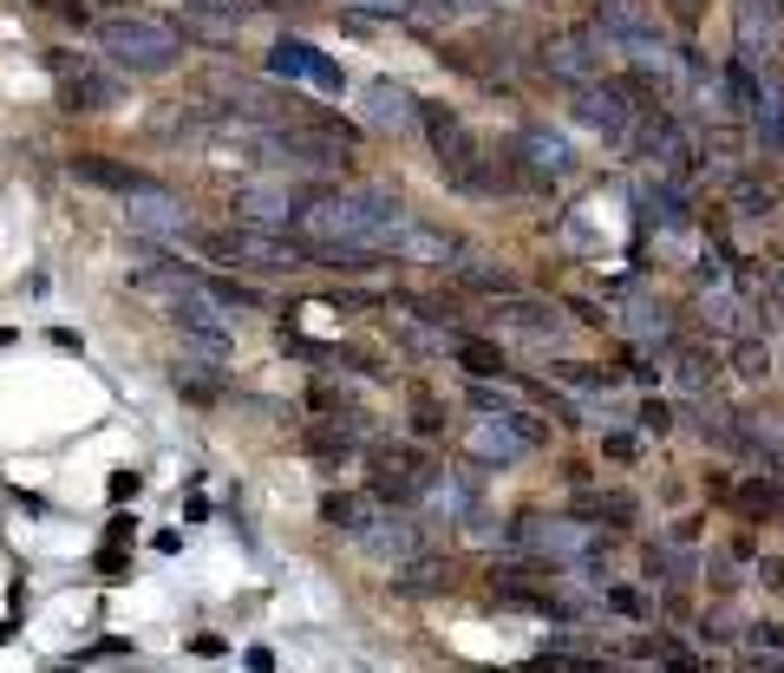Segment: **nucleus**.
<instances>
[{
	"label": "nucleus",
	"instance_id": "11",
	"mask_svg": "<svg viewBox=\"0 0 784 673\" xmlns=\"http://www.w3.org/2000/svg\"><path fill=\"white\" fill-rule=\"evenodd\" d=\"M164 20L183 33V46H216V52H229V46L242 39V13H236V7H216V0H177Z\"/></svg>",
	"mask_w": 784,
	"mask_h": 673
},
{
	"label": "nucleus",
	"instance_id": "34",
	"mask_svg": "<svg viewBox=\"0 0 784 673\" xmlns=\"http://www.w3.org/2000/svg\"><path fill=\"white\" fill-rule=\"evenodd\" d=\"M746 635H752V648H765V654H784V622H752Z\"/></svg>",
	"mask_w": 784,
	"mask_h": 673
},
{
	"label": "nucleus",
	"instance_id": "24",
	"mask_svg": "<svg viewBox=\"0 0 784 673\" xmlns=\"http://www.w3.org/2000/svg\"><path fill=\"white\" fill-rule=\"evenodd\" d=\"M550 380H556V386H569V393H615V386H622V373L589 366V360H556V366H550Z\"/></svg>",
	"mask_w": 784,
	"mask_h": 673
},
{
	"label": "nucleus",
	"instance_id": "8",
	"mask_svg": "<svg viewBox=\"0 0 784 673\" xmlns=\"http://www.w3.org/2000/svg\"><path fill=\"white\" fill-rule=\"evenodd\" d=\"M491 321L517 340V347H536V353H563V340H569V321H563V301H550V295H497V308H491Z\"/></svg>",
	"mask_w": 784,
	"mask_h": 673
},
{
	"label": "nucleus",
	"instance_id": "18",
	"mask_svg": "<svg viewBox=\"0 0 784 673\" xmlns=\"http://www.w3.org/2000/svg\"><path fill=\"white\" fill-rule=\"evenodd\" d=\"M72 177H79V183H98V190H111V196H137V190L157 183V177H144V170H131V164H118V157H98V151L72 157Z\"/></svg>",
	"mask_w": 784,
	"mask_h": 673
},
{
	"label": "nucleus",
	"instance_id": "23",
	"mask_svg": "<svg viewBox=\"0 0 784 673\" xmlns=\"http://www.w3.org/2000/svg\"><path fill=\"white\" fill-rule=\"evenodd\" d=\"M451 360H458L471 380H504V373H510L504 347H497V340H478V334H458V340H451Z\"/></svg>",
	"mask_w": 784,
	"mask_h": 673
},
{
	"label": "nucleus",
	"instance_id": "9",
	"mask_svg": "<svg viewBox=\"0 0 784 673\" xmlns=\"http://www.w3.org/2000/svg\"><path fill=\"white\" fill-rule=\"evenodd\" d=\"M301 196H307V183H294L288 170H281V177H255V183H236L229 216L249 223V229H294Z\"/></svg>",
	"mask_w": 784,
	"mask_h": 673
},
{
	"label": "nucleus",
	"instance_id": "10",
	"mask_svg": "<svg viewBox=\"0 0 784 673\" xmlns=\"http://www.w3.org/2000/svg\"><path fill=\"white\" fill-rule=\"evenodd\" d=\"M602 39L589 33V26H563V33H550L543 46H536V72L543 79H556V85H589V79H602Z\"/></svg>",
	"mask_w": 784,
	"mask_h": 673
},
{
	"label": "nucleus",
	"instance_id": "4",
	"mask_svg": "<svg viewBox=\"0 0 784 673\" xmlns=\"http://www.w3.org/2000/svg\"><path fill=\"white\" fill-rule=\"evenodd\" d=\"M628 151H635L654 177H667V183H693V177H700V137H693V124H687L680 111H667V105H648V111L635 118Z\"/></svg>",
	"mask_w": 784,
	"mask_h": 673
},
{
	"label": "nucleus",
	"instance_id": "12",
	"mask_svg": "<svg viewBox=\"0 0 784 673\" xmlns=\"http://www.w3.org/2000/svg\"><path fill=\"white\" fill-rule=\"evenodd\" d=\"M268 79H301L314 92H347V72L321 46H307V39H275L268 46Z\"/></svg>",
	"mask_w": 784,
	"mask_h": 673
},
{
	"label": "nucleus",
	"instance_id": "15",
	"mask_svg": "<svg viewBox=\"0 0 784 673\" xmlns=\"http://www.w3.org/2000/svg\"><path fill=\"white\" fill-rule=\"evenodd\" d=\"M733 33L739 52H759V65H772L784 39V0H733Z\"/></svg>",
	"mask_w": 784,
	"mask_h": 673
},
{
	"label": "nucleus",
	"instance_id": "26",
	"mask_svg": "<svg viewBox=\"0 0 784 673\" xmlns=\"http://www.w3.org/2000/svg\"><path fill=\"white\" fill-rule=\"evenodd\" d=\"M726 497H733V504H739L746 517H759V524H765V517H779V510H784L779 478H765V471H759V478H746V484H739V491H726Z\"/></svg>",
	"mask_w": 784,
	"mask_h": 673
},
{
	"label": "nucleus",
	"instance_id": "20",
	"mask_svg": "<svg viewBox=\"0 0 784 673\" xmlns=\"http://www.w3.org/2000/svg\"><path fill=\"white\" fill-rule=\"evenodd\" d=\"M622 321H628V334H635L641 347H654V353H667V347L680 340V327H674V308H661V301H648V295H635Z\"/></svg>",
	"mask_w": 784,
	"mask_h": 673
},
{
	"label": "nucleus",
	"instance_id": "28",
	"mask_svg": "<svg viewBox=\"0 0 784 673\" xmlns=\"http://www.w3.org/2000/svg\"><path fill=\"white\" fill-rule=\"evenodd\" d=\"M177 393H183L190 406H216L229 386L216 380V360H203V366H177Z\"/></svg>",
	"mask_w": 784,
	"mask_h": 673
},
{
	"label": "nucleus",
	"instance_id": "39",
	"mask_svg": "<svg viewBox=\"0 0 784 673\" xmlns=\"http://www.w3.org/2000/svg\"><path fill=\"white\" fill-rule=\"evenodd\" d=\"M124 569H131V556H124V550H111V543H105V550H98V576H124Z\"/></svg>",
	"mask_w": 784,
	"mask_h": 673
},
{
	"label": "nucleus",
	"instance_id": "22",
	"mask_svg": "<svg viewBox=\"0 0 784 673\" xmlns=\"http://www.w3.org/2000/svg\"><path fill=\"white\" fill-rule=\"evenodd\" d=\"M491 602H497V609H510V615H543V622H576V602H563L556 589H497Z\"/></svg>",
	"mask_w": 784,
	"mask_h": 673
},
{
	"label": "nucleus",
	"instance_id": "16",
	"mask_svg": "<svg viewBox=\"0 0 784 673\" xmlns=\"http://www.w3.org/2000/svg\"><path fill=\"white\" fill-rule=\"evenodd\" d=\"M641 209L661 236H687L693 229V183H667V177H648L641 183Z\"/></svg>",
	"mask_w": 784,
	"mask_h": 673
},
{
	"label": "nucleus",
	"instance_id": "33",
	"mask_svg": "<svg viewBox=\"0 0 784 673\" xmlns=\"http://www.w3.org/2000/svg\"><path fill=\"white\" fill-rule=\"evenodd\" d=\"M608 609H615V615H628V622H641V615H648V596H641V589H628V582H615V589H608Z\"/></svg>",
	"mask_w": 784,
	"mask_h": 673
},
{
	"label": "nucleus",
	"instance_id": "2",
	"mask_svg": "<svg viewBox=\"0 0 784 673\" xmlns=\"http://www.w3.org/2000/svg\"><path fill=\"white\" fill-rule=\"evenodd\" d=\"M92 39H98L105 65H111V72H131V79H157V72L183 65V52H190L183 33H177L164 13H111V20L92 26Z\"/></svg>",
	"mask_w": 784,
	"mask_h": 673
},
{
	"label": "nucleus",
	"instance_id": "29",
	"mask_svg": "<svg viewBox=\"0 0 784 673\" xmlns=\"http://www.w3.org/2000/svg\"><path fill=\"white\" fill-rule=\"evenodd\" d=\"M726 347H733V366H739V380H765V373H772V353H765V340L739 334V340H726Z\"/></svg>",
	"mask_w": 784,
	"mask_h": 673
},
{
	"label": "nucleus",
	"instance_id": "25",
	"mask_svg": "<svg viewBox=\"0 0 784 673\" xmlns=\"http://www.w3.org/2000/svg\"><path fill=\"white\" fill-rule=\"evenodd\" d=\"M465 399H471L484 419H517V412H530V406H523V393H510L504 380H471V386H465Z\"/></svg>",
	"mask_w": 784,
	"mask_h": 673
},
{
	"label": "nucleus",
	"instance_id": "40",
	"mask_svg": "<svg viewBox=\"0 0 784 673\" xmlns=\"http://www.w3.org/2000/svg\"><path fill=\"white\" fill-rule=\"evenodd\" d=\"M707 569H713V589H720V596H733V589H739V582H733V563H726V556H713Z\"/></svg>",
	"mask_w": 784,
	"mask_h": 673
},
{
	"label": "nucleus",
	"instance_id": "42",
	"mask_svg": "<svg viewBox=\"0 0 784 673\" xmlns=\"http://www.w3.org/2000/svg\"><path fill=\"white\" fill-rule=\"evenodd\" d=\"M667 7H674V20H680V26H693V20H700V7H707V0H667Z\"/></svg>",
	"mask_w": 784,
	"mask_h": 673
},
{
	"label": "nucleus",
	"instance_id": "5",
	"mask_svg": "<svg viewBox=\"0 0 784 673\" xmlns=\"http://www.w3.org/2000/svg\"><path fill=\"white\" fill-rule=\"evenodd\" d=\"M648 105H661V98H648L635 79H589V85H576V124L582 131H595L602 144H615V151H628V131H635V118L648 111Z\"/></svg>",
	"mask_w": 784,
	"mask_h": 673
},
{
	"label": "nucleus",
	"instance_id": "3",
	"mask_svg": "<svg viewBox=\"0 0 784 673\" xmlns=\"http://www.w3.org/2000/svg\"><path fill=\"white\" fill-rule=\"evenodd\" d=\"M190 249H203L216 262H236V268H255V275H301V268H314V249L301 236H288V229H249V223L216 229V236L196 229Z\"/></svg>",
	"mask_w": 784,
	"mask_h": 673
},
{
	"label": "nucleus",
	"instance_id": "21",
	"mask_svg": "<svg viewBox=\"0 0 784 673\" xmlns=\"http://www.w3.org/2000/svg\"><path fill=\"white\" fill-rule=\"evenodd\" d=\"M641 504L622 491H576V524H602V530H635Z\"/></svg>",
	"mask_w": 784,
	"mask_h": 673
},
{
	"label": "nucleus",
	"instance_id": "13",
	"mask_svg": "<svg viewBox=\"0 0 784 673\" xmlns=\"http://www.w3.org/2000/svg\"><path fill=\"white\" fill-rule=\"evenodd\" d=\"M118 98H124V72H111V65H79V72H65L59 79V105L72 111V118H98V111H118Z\"/></svg>",
	"mask_w": 784,
	"mask_h": 673
},
{
	"label": "nucleus",
	"instance_id": "7",
	"mask_svg": "<svg viewBox=\"0 0 784 673\" xmlns=\"http://www.w3.org/2000/svg\"><path fill=\"white\" fill-rule=\"evenodd\" d=\"M504 157H510L517 183H536V190L576 183V144H569L563 131H550V124H523V131L504 144Z\"/></svg>",
	"mask_w": 784,
	"mask_h": 673
},
{
	"label": "nucleus",
	"instance_id": "19",
	"mask_svg": "<svg viewBox=\"0 0 784 673\" xmlns=\"http://www.w3.org/2000/svg\"><path fill=\"white\" fill-rule=\"evenodd\" d=\"M720 190H726V209H733L739 223H772V216H779V190H772L765 177H752V170L726 177Z\"/></svg>",
	"mask_w": 784,
	"mask_h": 673
},
{
	"label": "nucleus",
	"instance_id": "35",
	"mask_svg": "<svg viewBox=\"0 0 784 673\" xmlns=\"http://www.w3.org/2000/svg\"><path fill=\"white\" fill-rule=\"evenodd\" d=\"M46 13H59V20H72V26H85L92 20V0H39Z\"/></svg>",
	"mask_w": 784,
	"mask_h": 673
},
{
	"label": "nucleus",
	"instance_id": "37",
	"mask_svg": "<svg viewBox=\"0 0 784 673\" xmlns=\"http://www.w3.org/2000/svg\"><path fill=\"white\" fill-rule=\"evenodd\" d=\"M137 491H144L137 471H111V504H124V497H137Z\"/></svg>",
	"mask_w": 784,
	"mask_h": 673
},
{
	"label": "nucleus",
	"instance_id": "36",
	"mask_svg": "<svg viewBox=\"0 0 784 673\" xmlns=\"http://www.w3.org/2000/svg\"><path fill=\"white\" fill-rule=\"evenodd\" d=\"M602 452L628 465V458H641V438H628V432H608V438H602Z\"/></svg>",
	"mask_w": 784,
	"mask_h": 673
},
{
	"label": "nucleus",
	"instance_id": "17",
	"mask_svg": "<svg viewBox=\"0 0 784 673\" xmlns=\"http://www.w3.org/2000/svg\"><path fill=\"white\" fill-rule=\"evenodd\" d=\"M667 366H674V386L680 393H713L720 386V347H700V340H674L667 347Z\"/></svg>",
	"mask_w": 784,
	"mask_h": 673
},
{
	"label": "nucleus",
	"instance_id": "43",
	"mask_svg": "<svg viewBox=\"0 0 784 673\" xmlns=\"http://www.w3.org/2000/svg\"><path fill=\"white\" fill-rule=\"evenodd\" d=\"M242 661H249V673H275V654H268V648H249Z\"/></svg>",
	"mask_w": 784,
	"mask_h": 673
},
{
	"label": "nucleus",
	"instance_id": "14",
	"mask_svg": "<svg viewBox=\"0 0 784 673\" xmlns=\"http://www.w3.org/2000/svg\"><path fill=\"white\" fill-rule=\"evenodd\" d=\"M360 105H366V124L386 131V137L419 131V98H412L399 79H366V85H360Z\"/></svg>",
	"mask_w": 784,
	"mask_h": 673
},
{
	"label": "nucleus",
	"instance_id": "41",
	"mask_svg": "<svg viewBox=\"0 0 784 673\" xmlns=\"http://www.w3.org/2000/svg\"><path fill=\"white\" fill-rule=\"evenodd\" d=\"M661 673H700V661H693V654H680V648H674V654H661Z\"/></svg>",
	"mask_w": 784,
	"mask_h": 673
},
{
	"label": "nucleus",
	"instance_id": "32",
	"mask_svg": "<svg viewBox=\"0 0 784 673\" xmlns=\"http://www.w3.org/2000/svg\"><path fill=\"white\" fill-rule=\"evenodd\" d=\"M635 425H641L648 438H667V432H674V406H661V399H648V406L635 412Z\"/></svg>",
	"mask_w": 784,
	"mask_h": 673
},
{
	"label": "nucleus",
	"instance_id": "27",
	"mask_svg": "<svg viewBox=\"0 0 784 673\" xmlns=\"http://www.w3.org/2000/svg\"><path fill=\"white\" fill-rule=\"evenodd\" d=\"M203 295H209L222 314H249V308H262V301H268L262 288H249V281H229V275H203Z\"/></svg>",
	"mask_w": 784,
	"mask_h": 673
},
{
	"label": "nucleus",
	"instance_id": "31",
	"mask_svg": "<svg viewBox=\"0 0 784 673\" xmlns=\"http://www.w3.org/2000/svg\"><path fill=\"white\" fill-rule=\"evenodd\" d=\"M340 7H353V13H366V20H412L419 0H340Z\"/></svg>",
	"mask_w": 784,
	"mask_h": 673
},
{
	"label": "nucleus",
	"instance_id": "30",
	"mask_svg": "<svg viewBox=\"0 0 784 673\" xmlns=\"http://www.w3.org/2000/svg\"><path fill=\"white\" fill-rule=\"evenodd\" d=\"M412 432H419V438H438V432H445V412H438V399H432L425 386H412Z\"/></svg>",
	"mask_w": 784,
	"mask_h": 673
},
{
	"label": "nucleus",
	"instance_id": "6",
	"mask_svg": "<svg viewBox=\"0 0 784 673\" xmlns=\"http://www.w3.org/2000/svg\"><path fill=\"white\" fill-rule=\"evenodd\" d=\"M543 445H550V425H543L536 412H517V419H478V425L465 432V452H471V465H484V471H510V465L536 458Z\"/></svg>",
	"mask_w": 784,
	"mask_h": 673
},
{
	"label": "nucleus",
	"instance_id": "1",
	"mask_svg": "<svg viewBox=\"0 0 784 673\" xmlns=\"http://www.w3.org/2000/svg\"><path fill=\"white\" fill-rule=\"evenodd\" d=\"M412 209L379 190V183H307L301 209H294V236L314 249H373L393 255L406 236Z\"/></svg>",
	"mask_w": 784,
	"mask_h": 673
},
{
	"label": "nucleus",
	"instance_id": "38",
	"mask_svg": "<svg viewBox=\"0 0 784 673\" xmlns=\"http://www.w3.org/2000/svg\"><path fill=\"white\" fill-rule=\"evenodd\" d=\"M131 530H137V517H124V510H118V517L105 524V543H111V550H124V543H131Z\"/></svg>",
	"mask_w": 784,
	"mask_h": 673
}]
</instances>
